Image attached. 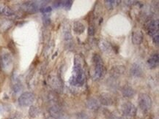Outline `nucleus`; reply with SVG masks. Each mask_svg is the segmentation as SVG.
I'll list each match as a JSON object with an SVG mask.
<instances>
[{
    "mask_svg": "<svg viewBox=\"0 0 159 119\" xmlns=\"http://www.w3.org/2000/svg\"><path fill=\"white\" fill-rule=\"evenodd\" d=\"M93 62L94 66H95V73H94V77L95 78H100L102 76H103L105 73V68L104 65H103V60L101 58L99 55L95 54L93 57Z\"/></svg>",
    "mask_w": 159,
    "mask_h": 119,
    "instance_id": "obj_1",
    "label": "nucleus"
},
{
    "mask_svg": "<svg viewBox=\"0 0 159 119\" xmlns=\"http://www.w3.org/2000/svg\"><path fill=\"white\" fill-rule=\"evenodd\" d=\"M139 106L142 110L148 111L152 107V100L151 98L146 94H141L139 96Z\"/></svg>",
    "mask_w": 159,
    "mask_h": 119,
    "instance_id": "obj_2",
    "label": "nucleus"
},
{
    "mask_svg": "<svg viewBox=\"0 0 159 119\" xmlns=\"http://www.w3.org/2000/svg\"><path fill=\"white\" fill-rule=\"evenodd\" d=\"M35 101V95L31 92H25L22 94L18 98V104L21 107H27L30 106Z\"/></svg>",
    "mask_w": 159,
    "mask_h": 119,
    "instance_id": "obj_3",
    "label": "nucleus"
},
{
    "mask_svg": "<svg viewBox=\"0 0 159 119\" xmlns=\"http://www.w3.org/2000/svg\"><path fill=\"white\" fill-rule=\"evenodd\" d=\"M123 112L127 116L132 117L136 115V108L133 104L130 103V102H127L123 105Z\"/></svg>",
    "mask_w": 159,
    "mask_h": 119,
    "instance_id": "obj_4",
    "label": "nucleus"
},
{
    "mask_svg": "<svg viewBox=\"0 0 159 119\" xmlns=\"http://www.w3.org/2000/svg\"><path fill=\"white\" fill-rule=\"evenodd\" d=\"M147 32L152 36L158 34V20H153L149 23L147 27Z\"/></svg>",
    "mask_w": 159,
    "mask_h": 119,
    "instance_id": "obj_5",
    "label": "nucleus"
},
{
    "mask_svg": "<svg viewBox=\"0 0 159 119\" xmlns=\"http://www.w3.org/2000/svg\"><path fill=\"white\" fill-rule=\"evenodd\" d=\"M131 74L134 77H141L143 74V71L139 65L134 64L131 67Z\"/></svg>",
    "mask_w": 159,
    "mask_h": 119,
    "instance_id": "obj_6",
    "label": "nucleus"
},
{
    "mask_svg": "<svg viewBox=\"0 0 159 119\" xmlns=\"http://www.w3.org/2000/svg\"><path fill=\"white\" fill-rule=\"evenodd\" d=\"M1 64L3 68H10L12 64V59H11L10 56L7 53L3 55L1 59Z\"/></svg>",
    "mask_w": 159,
    "mask_h": 119,
    "instance_id": "obj_7",
    "label": "nucleus"
},
{
    "mask_svg": "<svg viewBox=\"0 0 159 119\" xmlns=\"http://www.w3.org/2000/svg\"><path fill=\"white\" fill-rule=\"evenodd\" d=\"M148 63L150 67V68H156L158 65V55L154 54L148 59Z\"/></svg>",
    "mask_w": 159,
    "mask_h": 119,
    "instance_id": "obj_8",
    "label": "nucleus"
},
{
    "mask_svg": "<svg viewBox=\"0 0 159 119\" xmlns=\"http://www.w3.org/2000/svg\"><path fill=\"white\" fill-rule=\"evenodd\" d=\"M142 40H143V36H142V33L140 31H135V32L133 33L132 40L134 44H140L142 42Z\"/></svg>",
    "mask_w": 159,
    "mask_h": 119,
    "instance_id": "obj_9",
    "label": "nucleus"
},
{
    "mask_svg": "<svg viewBox=\"0 0 159 119\" xmlns=\"http://www.w3.org/2000/svg\"><path fill=\"white\" fill-rule=\"evenodd\" d=\"M84 24L82 23H81V22H75L74 23V25H73V30L76 33H77V34H81V33H82L83 31H84Z\"/></svg>",
    "mask_w": 159,
    "mask_h": 119,
    "instance_id": "obj_10",
    "label": "nucleus"
},
{
    "mask_svg": "<svg viewBox=\"0 0 159 119\" xmlns=\"http://www.w3.org/2000/svg\"><path fill=\"white\" fill-rule=\"evenodd\" d=\"M123 94L125 97H133L134 95L135 92L132 88L129 86H125L123 89Z\"/></svg>",
    "mask_w": 159,
    "mask_h": 119,
    "instance_id": "obj_11",
    "label": "nucleus"
},
{
    "mask_svg": "<svg viewBox=\"0 0 159 119\" xmlns=\"http://www.w3.org/2000/svg\"><path fill=\"white\" fill-rule=\"evenodd\" d=\"M87 105L90 109H97L99 107L98 102L94 99H90L87 102Z\"/></svg>",
    "mask_w": 159,
    "mask_h": 119,
    "instance_id": "obj_12",
    "label": "nucleus"
},
{
    "mask_svg": "<svg viewBox=\"0 0 159 119\" xmlns=\"http://www.w3.org/2000/svg\"><path fill=\"white\" fill-rule=\"evenodd\" d=\"M38 113H39V111H38V109L36 107H35V106H31L29 110V116L32 117V118H35V117L38 116Z\"/></svg>",
    "mask_w": 159,
    "mask_h": 119,
    "instance_id": "obj_13",
    "label": "nucleus"
},
{
    "mask_svg": "<svg viewBox=\"0 0 159 119\" xmlns=\"http://www.w3.org/2000/svg\"><path fill=\"white\" fill-rule=\"evenodd\" d=\"M100 48H101V50L103 51H109V50H111V48H110V45H109V43H107L106 42H105V41H101V42H100Z\"/></svg>",
    "mask_w": 159,
    "mask_h": 119,
    "instance_id": "obj_14",
    "label": "nucleus"
},
{
    "mask_svg": "<svg viewBox=\"0 0 159 119\" xmlns=\"http://www.w3.org/2000/svg\"><path fill=\"white\" fill-rule=\"evenodd\" d=\"M106 6L109 9L114 8V7L117 5V4H116V2H117V1H106Z\"/></svg>",
    "mask_w": 159,
    "mask_h": 119,
    "instance_id": "obj_15",
    "label": "nucleus"
},
{
    "mask_svg": "<svg viewBox=\"0 0 159 119\" xmlns=\"http://www.w3.org/2000/svg\"><path fill=\"white\" fill-rule=\"evenodd\" d=\"M159 37H158V34H156L155 35H153V42H154L155 44L158 45V42H159Z\"/></svg>",
    "mask_w": 159,
    "mask_h": 119,
    "instance_id": "obj_16",
    "label": "nucleus"
},
{
    "mask_svg": "<svg viewBox=\"0 0 159 119\" xmlns=\"http://www.w3.org/2000/svg\"><path fill=\"white\" fill-rule=\"evenodd\" d=\"M5 6L2 4H0V14L3 13H4V10H5Z\"/></svg>",
    "mask_w": 159,
    "mask_h": 119,
    "instance_id": "obj_17",
    "label": "nucleus"
},
{
    "mask_svg": "<svg viewBox=\"0 0 159 119\" xmlns=\"http://www.w3.org/2000/svg\"><path fill=\"white\" fill-rule=\"evenodd\" d=\"M51 9L50 8V7H47V8H45L44 10H41V11H43V12H49V11H51Z\"/></svg>",
    "mask_w": 159,
    "mask_h": 119,
    "instance_id": "obj_18",
    "label": "nucleus"
}]
</instances>
